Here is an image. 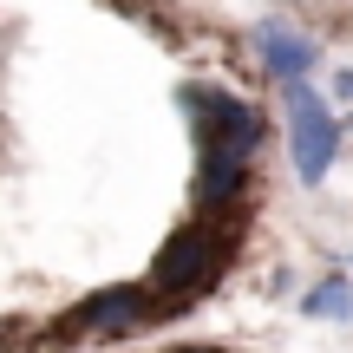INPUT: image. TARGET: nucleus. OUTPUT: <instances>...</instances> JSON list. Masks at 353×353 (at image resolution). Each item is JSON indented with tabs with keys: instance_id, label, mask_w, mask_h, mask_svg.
I'll return each instance as SVG.
<instances>
[{
	"instance_id": "5",
	"label": "nucleus",
	"mask_w": 353,
	"mask_h": 353,
	"mask_svg": "<svg viewBox=\"0 0 353 353\" xmlns=\"http://www.w3.org/2000/svg\"><path fill=\"white\" fill-rule=\"evenodd\" d=\"M151 321V288H99L85 307H79V334H131Z\"/></svg>"
},
{
	"instance_id": "4",
	"label": "nucleus",
	"mask_w": 353,
	"mask_h": 353,
	"mask_svg": "<svg viewBox=\"0 0 353 353\" xmlns=\"http://www.w3.org/2000/svg\"><path fill=\"white\" fill-rule=\"evenodd\" d=\"M249 46H255V59H262V72L275 79V85H301V79L321 65V46L307 33H294V26H281V20H255Z\"/></svg>"
},
{
	"instance_id": "11",
	"label": "nucleus",
	"mask_w": 353,
	"mask_h": 353,
	"mask_svg": "<svg viewBox=\"0 0 353 353\" xmlns=\"http://www.w3.org/2000/svg\"><path fill=\"white\" fill-rule=\"evenodd\" d=\"M275 7H281V0H275Z\"/></svg>"
},
{
	"instance_id": "9",
	"label": "nucleus",
	"mask_w": 353,
	"mask_h": 353,
	"mask_svg": "<svg viewBox=\"0 0 353 353\" xmlns=\"http://www.w3.org/2000/svg\"><path fill=\"white\" fill-rule=\"evenodd\" d=\"M170 353H223V347H170Z\"/></svg>"
},
{
	"instance_id": "10",
	"label": "nucleus",
	"mask_w": 353,
	"mask_h": 353,
	"mask_svg": "<svg viewBox=\"0 0 353 353\" xmlns=\"http://www.w3.org/2000/svg\"><path fill=\"white\" fill-rule=\"evenodd\" d=\"M7 341H13V327H7V321H0V347H7Z\"/></svg>"
},
{
	"instance_id": "6",
	"label": "nucleus",
	"mask_w": 353,
	"mask_h": 353,
	"mask_svg": "<svg viewBox=\"0 0 353 353\" xmlns=\"http://www.w3.org/2000/svg\"><path fill=\"white\" fill-rule=\"evenodd\" d=\"M249 190V157H196V210H229Z\"/></svg>"
},
{
	"instance_id": "8",
	"label": "nucleus",
	"mask_w": 353,
	"mask_h": 353,
	"mask_svg": "<svg viewBox=\"0 0 353 353\" xmlns=\"http://www.w3.org/2000/svg\"><path fill=\"white\" fill-rule=\"evenodd\" d=\"M334 92H341V99H353V72H341V79H334Z\"/></svg>"
},
{
	"instance_id": "3",
	"label": "nucleus",
	"mask_w": 353,
	"mask_h": 353,
	"mask_svg": "<svg viewBox=\"0 0 353 353\" xmlns=\"http://www.w3.org/2000/svg\"><path fill=\"white\" fill-rule=\"evenodd\" d=\"M216 268H223V236H216L210 223H183V229L164 242L151 281H157V288H170V294H183V288H203Z\"/></svg>"
},
{
	"instance_id": "2",
	"label": "nucleus",
	"mask_w": 353,
	"mask_h": 353,
	"mask_svg": "<svg viewBox=\"0 0 353 353\" xmlns=\"http://www.w3.org/2000/svg\"><path fill=\"white\" fill-rule=\"evenodd\" d=\"M281 118H288V157H294V176L314 190L321 176L334 170V157H341V118H334V105L321 99L307 79H301V85H281Z\"/></svg>"
},
{
	"instance_id": "7",
	"label": "nucleus",
	"mask_w": 353,
	"mask_h": 353,
	"mask_svg": "<svg viewBox=\"0 0 353 353\" xmlns=\"http://www.w3.org/2000/svg\"><path fill=\"white\" fill-rule=\"evenodd\" d=\"M301 314H307V321H347V314H353V281H347V268L321 275L314 288L301 294Z\"/></svg>"
},
{
	"instance_id": "1",
	"label": "nucleus",
	"mask_w": 353,
	"mask_h": 353,
	"mask_svg": "<svg viewBox=\"0 0 353 353\" xmlns=\"http://www.w3.org/2000/svg\"><path fill=\"white\" fill-rule=\"evenodd\" d=\"M183 105H190V125H196V157H255L268 138L262 112L249 99L223 85H183Z\"/></svg>"
}]
</instances>
